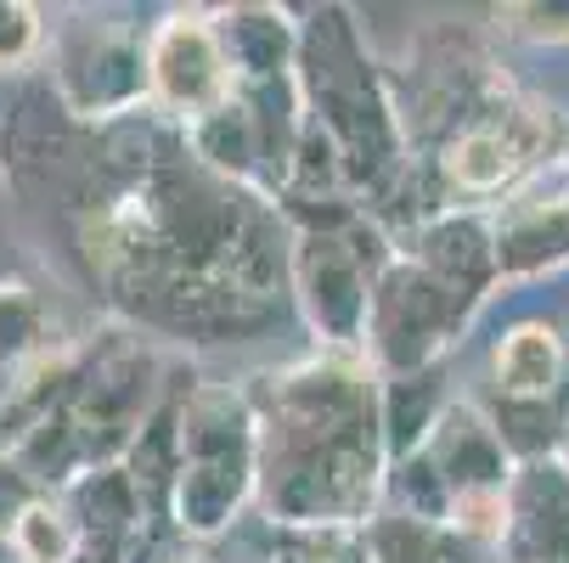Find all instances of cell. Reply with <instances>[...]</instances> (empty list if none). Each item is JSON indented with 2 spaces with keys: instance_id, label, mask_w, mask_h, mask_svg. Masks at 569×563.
<instances>
[{
  "instance_id": "cell-1",
  "label": "cell",
  "mask_w": 569,
  "mask_h": 563,
  "mask_svg": "<svg viewBox=\"0 0 569 563\" xmlns=\"http://www.w3.org/2000/svg\"><path fill=\"white\" fill-rule=\"evenodd\" d=\"M62 192L91 282L136 333L242 344L293 304L282 203L214 175L152 108L91 130Z\"/></svg>"
},
{
  "instance_id": "cell-2",
  "label": "cell",
  "mask_w": 569,
  "mask_h": 563,
  "mask_svg": "<svg viewBox=\"0 0 569 563\" xmlns=\"http://www.w3.org/2000/svg\"><path fill=\"white\" fill-rule=\"evenodd\" d=\"M260 513L277 530L372 524L389 496L383 378L367 355H305L254 378Z\"/></svg>"
},
{
  "instance_id": "cell-3",
  "label": "cell",
  "mask_w": 569,
  "mask_h": 563,
  "mask_svg": "<svg viewBox=\"0 0 569 563\" xmlns=\"http://www.w3.org/2000/svg\"><path fill=\"white\" fill-rule=\"evenodd\" d=\"M158 406H164V366H158V355L136 328L73 339L51 412L0 456L34 491L68 496L91 473L124 468L136 440L158 418Z\"/></svg>"
},
{
  "instance_id": "cell-4",
  "label": "cell",
  "mask_w": 569,
  "mask_h": 563,
  "mask_svg": "<svg viewBox=\"0 0 569 563\" xmlns=\"http://www.w3.org/2000/svg\"><path fill=\"white\" fill-rule=\"evenodd\" d=\"M299 97L305 119L328 130V141L339 147L356 203L383 225L389 203H400L406 181H412V158H406L412 141H406V119L378 79L350 12L321 7L299 29Z\"/></svg>"
},
{
  "instance_id": "cell-5",
  "label": "cell",
  "mask_w": 569,
  "mask_h": 563,
  "mask_svg": "<svg viewBox=\"0 0 569 563\" xmlns=\"http://www.w3.org/2000/svg\"><path fill=\"white\" fill-rule=\"evenodd\" d=\"M260 502V418L237 383H187L176 394L170 524L181 541H220Z\"/></svg>"
},
{
  "instance_id": "cell-6",
  "label": "cell",
  "mask_w": 569,
  "mask_h": 563,
  "mask_svg": "<svg viewBox=\"0 0 569 563\" xmlns=\"http://www.w3.org/2000/svg\"><path fill=\"white\" fill-rule=\"evenodd\" d=\"M293 225V254H288V282H293V310L316 333L321 350L333 355H361L367 350V304L378 271L400 254L389 231L361 209H328L305 214Z\"/></svg>"
},
{
  "instance_id": "cell-7",
  "label": "cell",
  "mask_w": 569,
  "mask_h": 563,
  "mask_svg": "<svg viewBox=\"0 0 569 563\" xmlns=\"http://www.w3.org/2000/svg\"><path fill=\"white\" fill-rule=\"evenodd\" d=\"M473 304L462 293H451L429 265H418L412 254H395L378 282H372V304H367V361L378 378H412L440 366V355L462 339Z\"/></svg>"
},
{
  "instance_id": "cell-8",
  "label": "cell",
  "mask_w": 569,
  "mask_h": 563,
  "mask_svg": "<svg viewBox=\"0 0 569 563\" xmlns=\"http://www.w3.org/2000/svg\"><path fill=\"white\" fill-rule=\"evenodd\" d=\"M51 97L86 130L147 113V34L124 23H73L51 34Z\"/></svg>"
},
{
  "instance_id": "cell-9",
  "label": "cell",
  "mask_w": 569,
  "mask_h": 563,
  "mask_svg": "<svg viewBox=\"0 0 569 563\" xmlns=\"http://www.w3.org/2000/svg\"><path fill=\"white\" fill-rule=\"evenodd\" d=\"M237 97V73L214 12H164L147 29V108L192 130L198 119L220 113Z\"/></svg>"
},
{
  "instance_id": "cell-10",
  "label": "cell",
  "mask_w": 569,
  "mask_h": 563,
  "mask_svg": "<svg viewBox=\"0 0 569 563\" xmlns=\"http://www.w3.org/2000/svg\"><path fill=\"white\" fill-rule=\"evenodd\" d=\"M491 220V243H497V277L525 282L541 271L569 265V164H547L519 181Z\"/></svg>"
},
{
  "instance_id": "cell-11",
  "label": "cell",
  "mask_w": 569,
  "mask_h": 563,
  "mask_svg": "<svg viewBox=\"0 0 569 563\" xmlns=\"http://www.w3.org/2000/svg\"><path fill=\"white\" fill-rule=\"evenodd\" d=\"M435 468L440 491H446V507L457 496H473V491H508L513 485V451L502 445L491 412H479L473 400H451V406L440 412V423L429 429L423 451H412Z\"/></svg>"
},
{
  "instance_id": "cell-12",
  "label": "cell",
  "mask_w": 569,
  "mask_h": 563,
  "mask_svg": "<svg viewBox=\"0 0 569 563\" xmlns=\"http://www.w3.org/2000/svg\"><path fill=\"white\" fill-rule=\"evenodd\" d=\"M508 563H569V468L563 456L519 462L508 491Z\"/></svg>"
},
{
  "instance_id": "cell-13",
  "label": "cell",
  "mask_w": 569,
  "mask_h": 563,
  "mask_svg": "<svg viewBox=\"0 0 569 563\" xmlns=\"http://www.w3.org/2000/svg\"><path fill=\"white\" fill-rule=\"evenodd\" d=\"M237 86H282L299 73V23L277 7H231L214 12Z\"/></svg>"
},
{
  "instance_id": "cell-14",
  "label": "cell",
  "mask_w": 569,
  "mask_h": 563,
  "mask_svg": "<svg viewBox=\"0 0 569 563\" xmlns=\"http://www.w3.org/2000/svg\"><path fill=\"white\" fill-rule=\"evenodd\" d=\"M497 400H558L563 389V333L552 321H513L491 350Z\"/></svg>"
},
{
  "instance_id": "cell-15",
  "label": "cell",
  "mask_w": 569,
  "mask_h": 563,
  "mask_svg": "<svg viewBox=\"0 0 569 563\" xmlns=\"http://www.w3.org/2000/svg\"><path fill=\"white\" fill-rule=\"evenodd\" d=\"M57 344H62V333H57L46 293L23 277H0V383L34 366L40 355H51Z\"/></svg>"
},
{
  "instance_id": "cell-16",
  "label": "cell",
  "mask_w": 569,
  "mask_h": 563,
  "mask_svg": "<svg viewBox=\"0 0 569 563\" xmlns=\"http://www.w3.org/2000/svg\"><path fill=\"white\" fill-rule=\"evenodd\" d=\"M0 535H7V546H12L18 563H79V546H86V535H79V519L68 513V502L62 496H46V491L29 496Z\"/></svg>"
},
{
  "instance_id": "cell-17",
  "label": "cell",
  "mask_w": 569,
  "mask_h": 563,
  "mask_svg": "<svg viewBox=\"0 0 569 563\" xmlns=\"http://www.w3.org/2000/svg\"><path fill=\"white\" fill-rule=\"evenodd\" d=\"M51 23L29 0H0V73H23L34 57H46Z\"/></svg>"
},
{
  "instance_id": "cell-18",
  "label": "cell",
  "mask_w": 569,
  "mask_h": 563,
  "mask_svg": "<svg viewBox=\"0 0 569 563\" xmlns=\"http://www.w3.org/2000/svg\"><path fill=\"white\" fill-rule=\"evenodd\" d=\"M497 18L530 46H569V0H525V7H502Z\"/></svg>"
},
{
  "instance_id": "cell-19",
  "label": "cell",
  "mask_w": 569,
  "mask_h": 563,
  "mask_svg": "<svg viewBox=\"0 0 569 563\" xmlns=\"http://www.w3.org/2000/svg\"><path fill=\"white\" fill-rule=\"evenodd\" d=\"M558 456H563V468H569V429H563V445H558Z\"/></svg>"
},
{
  "instance_id": "cell-20",
  "label": "cell",
  "mask_w": 569,
  "mask_h": 563,
  "mask_svg": "<svg viewBox=\"0 0 569 563\" xmlns=\"http://www.w3.org/2000/svg\"><path fill=\"white\" fill-rule=\"evenodd\" d=\"M0 175H7V158H0Z\"/></svg>"
}]
</instances>
